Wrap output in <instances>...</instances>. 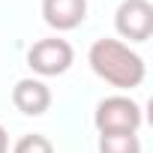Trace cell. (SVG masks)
Listing matches in <instances>:
<instances>
[{"label": "cell", "mask_w": 153, "mask_h": 153, "mask_svg": "<svg viewBox=\"0 0 153 153\" xmlns=\"http://www.w3.org/2000/svg\"><path fill=\"white\" fill-rule=\"evenodd\" d=\"M87 60H90V69L102 81H108L111 87H120V90L138 87L147 75V66H144L141 54H135L120 39H108V36L96 39L87 51Z\"/></svg>", "instance_id": "1"}, {"label": "cell", "mask_w": 153, "mask_h": 153, "mask_svg": "<svg viewBox=\"0 0 153 153\" xmlns=\"http://www.w3.org/2000/svg\"><path fill=\"white\" fill-rule=\"evenodd\" d=\"M144 114L141 105L129 96H105L96 111H93V123L99 129V135H111V132H138Z\"/></svg>", "instance_id": "2"}, {"label": "cell", "mask_w": 153, "mask_h": 153, "mask_svg": "<svg viewBox=\"0 0 153 153\" xmlns=\"http://www.w3.org/2000/svg\"><path fill=\"white\" fill-rule=\"evenodd\" d=\"M75 60V51L66 39H39L33 42V48L27 51V66L36 72V75H45V78H51V75H63Z\"/></svg>", "instance_id": "3"}, {"label": "cell", "mask_w": 153, "mask_h": 153, "mask_svg": "<svg viewBox=\"0 0 153 153\" xmlns=\"http://www.w3.org/2000/svg\"><path fill=\"white\" fill-rule=\"evenodd\" d=\"M114 27L129 42H147L153 36V6L147 0H123L114 12Z\"/></svg>", "instance_id": "4"}, {"label": "cell", "mask_w": 153, "mask_h": 153, "mask_svg": "<svg viewBox=\"0 0 153 153\" xmlns=\"http://www.w3.org/2000/svg\"><path fill=\"white\" fill-rule=\"evenodd\" d=\"M42 18L54 30H75L87 18V0H42Z\"/></svg>", "instance_id": "5"}, {"label": "cell", "mask_w": 153, "mask_h": 153, "mask_svg": "<svg viewBox=\"0 0 153 153\" xmlns=\"http://www.w3.org/2000/svg\"><path fill=\"white\" fill-rule=\"evenodd\" d=\"M12 102L21 114L27 117H39L48 111L51 105V90L39 81V78H21L15 87H12Z\"/></svg>", "instance_id": "6"}, {"label": "cell", "mask_w": 153, "mask_h": 153, "mask_svg": "<svg viewBox=\"0 0 153 153\" xmlns=\"http://www.w3.org/2000/svg\"><path fill=\"white\" fill-rule=\"evenodd\" d=\"M99 153H141V141L135 132L99 135Z\"/></svg>", "instance_id": "7"}, {"label": "cell", "mask_w": 153, "mask_h": 153, "mask_svg": "<svg viewBox=\"0 0 153 153\" xmlns=\"http://www.w3.org/2000/svg\"><path fill=\"white\" fill-rule=\"evenodd\" d=\"M12 153H54V144H51L45 135L30 132V135H21V138L15 141Z\"/></svg>", "instance_id": "8"}, {"label": "cell", "mask_w": 153, "mask_h": 153, "mask_svg": "<svg viewBox=\"0 0 153 153\" xmlns=\"http://www.w3.org/2000/svg\"><path fill=\"white\" fill-rule=\"evenodd\" d=\"M0 153H9V135L3 126H0Z\"/></svg>", "instance_id": "9"}]
</instances>
